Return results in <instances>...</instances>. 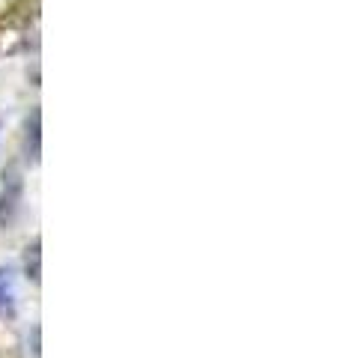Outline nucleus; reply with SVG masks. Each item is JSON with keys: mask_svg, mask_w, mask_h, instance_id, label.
I'll return each mask as SVG.
<instances>
[{"mask_svg": "<svg viewBox=\"0 0 340 358\" xmlns=\"http://www.w3.org/2000/svg\"><path fill=\"white\" fill-rule=\"evenodd\" d=\"M15 305V281H13V272L0 268V313H9Z\"/></svg>", "mask_w": 340, "mask_h": 358, "instance_id": "2", "label": "nucleus"}, {"mask_svg": "<svg viewBox=\"0 0 340 358\" xmlns=\"http://www.w3.org/2000/svg\"><path fill=\"white\" fill-rule=\"evenodd\" d=\"M15 179V176H13ZM21 203V182H9V188L0 194V224H13L15 221V212Z\"/></svg>", "mask_w": 340, "mask_h": 358, "instance_id": "1", "label": "nucleus"}, {"mask_svg": "<svg viewBox=\"0 0 340 358\" xmlns=\"http://www.w3.org/2000/svg\"><path fill=\"white\" fill-rule=\"evenodd\" d=\"M24 266H27V275L33 278V281H39V242H33L30 248H27V260H24Z\"/></svg>", "mask_w": 340, "mask_h": 358, "instance_id": "3", "label": "nucleus"}]
</instances>
